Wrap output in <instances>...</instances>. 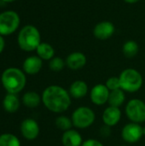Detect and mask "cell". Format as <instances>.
Here are the masks:
<instances>
[{
    "label": "cell",
    "instance_id": "cell-26",
    "mask_svg": "<svg viewBox=\"0 0 145 146\" xmlns=\"http://www.w3.org/2000/svg\"><path fill=\"white\" fill-rule=\"evenodd\" d=\"M99 133L102 138H109L111 135V127L107 125H103L101 127Z\"/></svg>",
    "mask_w": 145,
    "mask_h": 146
},
{
    "label": "cell",
    "instance_id": "cell-23",
    "mask_svg": "<svg viewBox=\"0 0 145 146\" xmlns=\"http://www.w3.org/2000/svg\"><path fill=\"white\" fill-rule=\"evenodd\" d=\"M0 146H21V142L15 135L4 133L0 135Z\"/></svg>",
    "mask_w": 145,
    "mask_h": 146
},
{
    "label": "cell",
    "instance_id": "cell-10",
    "mask_svg": "<svg viewBox=\"0 0 145 146\" xmlns=\"http://www.w3.org/2000/svg\"><path fill=\"white\" fill-rule=\"evenodd\" d=\"M115 32V25L109 21L98 22L93 28V35L99 40H107L110 38Z\"/></svg>",
    "mask_w": 145,
    "mask_h": 146
},
{
    "label": "cell",
    "instance_id": "cell-18",
    "mask_svg": "<svg viewBox=\"0 0 145 146\" xmlns=\"http://www.w3.org/2000/svg\"><path fill=\"white\" fill-rule=\"evenodd\" d=\"M126 101V93L121 88L115 91H111L109 98V106L121 108Z\"/></svg>",
    "mask_w": 145,
    "mask_h": 146
},
{
    "label": "cell",
    "instance_id": "cell-19",
    "mask_svg": "<svg viewBox=\"0 0 145 146\" xmlns=\"http://www.w3.org/2000/svg\"><path fill=\"white\" fill-rule=\"evenodd\" d=\"M38 56L40 57L42 60L50 61L55 56V49L53 46L48 43H42L38 46L37 50Z\"/></svg>",
    "mask_w": 145,
    "mask_h": 146
},
{
    "label": "cell",
    "instance_id": "cell-2",
    "mask_svg": "<svg viewBox=\"0 0 145 146\" xmlns=\"http://www.w3.org/2000/svg\"><path fill=\"white\" fill-rule=\"evenodd\" d=\"M1 81L8 93L16 94L21 92L26 83L25 73L16 68L5 69L1 76Z\"/></svg>",
    "mask_w": 145,
    "mask_h": 146
},
{
    "label": "cell",
    "instance_id": "cell-3",
    "mask_svg": "<svg viewBox=\"0 0 145 146\" xmlns=\"http://www.w3.org/2000/svg\"><path fill=\"white\" fill-rule=\"evenodd\" d=\"M18 44L25 51L36 50L41 44V36L38 28L32 25L25 26L18 34Z\"/></svg>",
    "mask_w": 145,
    "mask_h": 146
},
{
    "label": "cell",
    "instance_id": "cell-30",
    "mask_svg": "<svg viewBox=\"0 0 145 146\" xmlns=\"http://www.w3.org/2000/svg\"><path fill=\"white\" fill-rule=\"evenodd\" d=\"M2 1H3V2H7V3H11V2L15 1V0H2Z\"/></svg>",
    "mask_w": 145,
    "mask_h": 146
},
{
    "label": "cell",
    "instance_id": "cell-29",
    "mask_svg": "<svg viewBox=\"0 0 145 146\" xmlns=\"http://www.w3.org/2000/svg\"><path fill=\"white\" fill-rule=\"evenodd\" d=\"M140 0H124V2H126V3H130V4H133L136 3L138 2H139Z\"/></svg>",
    "mask_w": 145,
    "mask_h": 146
},
{
    "label": "cell",
    "instance_id": "cell-15",
    "mask_svg": "<svg viewBox=\"0 0 145 146\" xmlns=\"http://www.w3.org/2000/svg\"><path fill=\"white\" fill-rule=\"evenodd\" d=\"M89 92L88 85L85 81L78 80L73 81L68 89V92L71 96V98L75 99H80L85 98Z\"/></svg>",
    "mask_w": 145,
    "mask_h": 146
},
{
    "label": "cell",
    "instance_id": "cell-13",
    "mask_svg": "<svg viewBox=\"0 0 145 146\" xmlns=\"http://www.w3.org/2000/svg\"><path fill=\"white\" fill-rule=\"evenodd\" d=\"M66 66L71 70H79L83 68L86 62L87 58L83 52L80 51H74L70 53L66 60Z\"/></svg>",
    "mask_w": 145,
    "mask_h": 146
},
{
    "label": "cell",
    "instance_id": "cell-4",
    "mask_svg": "<svg viewBox=\"0 0 145 146\" xmlns=\"http://www.w3.org/2000/svg\"><path fill=\"white\" fill-rule=\"evenodd\" d=\"M121 88L128 93H135L138 92L144 84V78L139 71L135 68H126L124 69L120 76Z\"/></svg>",
    "mask_w": 145,
    "mask_h": 146
},
{
    "label": "cell",
    "instance_id": "cell-21",
    "mask_svg": "<svg viewBox=\"0 0 145 146\" xmlns=\"http://www.w3.org/2000/svg\"><path fill=\"white\" fill-rule=\"evenodd\" d=\"M139 46L135 40H127L122 46V52L127 58H133L138 53Z\"/></svg>",
    "mask_w": 145,
    "mask_h": 146
},
{
    "label": "cell",
    "instance_id": "cell-16",
    "mask_svg": "<svg viewBox=\"0 0 145 146\" xmlns=\"http://www.w3.org/2000/svg\"><path fill=\"white\" fill-rule=\"evenodd\" d=\"M83 142L81 134L74 129L63 132L62 135V143L63 146H81Z\"/></svg>",
    "mask_w": 145,
    "mask_h": 146
},
{
    "label": "cell",
    "instance_id": "cell-32",
    "mask_svg": "<svg viewBox=\"0 0 145 146\" xmlns=\"http://www.w3.org/2000/svg\"><path fill=\"white\" fill-rule=\"evenodd\" d=\"M1 1H2V0H0V3H1Z\"/></svg>",
    "mask_w": 145,
    "mask_h": 146
},
{
    "label": "cell",
    "instance_id": "cell-7",
    "mask_svg": "<svg viewBox=\"0 0 145 146\" xmlns=\"http://www.w3.org/2000/svg\"><path fill=\"white\" fill-rule=\"evenodd\" d=\"M20 25V16L15 11L9 10L0 14V35L8 36L15 33Z\"/></svg>",
    "mask_w": 145,
    "mask_h": 146
},
{
    "label": "cell",
    "instance_id": "cell-5",
    "mask_svg": "<svg viewBox=\"0 0 145 146\" xmlns=\"http://www.w3.org/2000/svg\"><path fill=\"white\" fill-rule=\"evenodd\" d=\"M71 119L74 127L78 129H86L95 122L96 114L90 107L81 106L73 110Z\"/></svg>",
    "mask_w": 145,
    "mask_h": 146
},
{
    "label": "cell",
    "instance_id": "cell-14",
    "mask_svg": "<svg viewBox=\"0 0 145 146\" xmlns=\"http://www.w3.org/2000/svg\"><path fill=\"white\" fill-rule=\"evenodd\" d=\"M43 67V60L38 56H28L23 62V71L27 74H38Z\"/></svg>",
    "mask_w": 145,
    "mask_h": 146
},
{
    "label": "cell",
    "instance_id": "cell-11",
    "mask_svg": "<svg viewBox=\"0 0 145 146\" xmlns=\"http://www.w3.org/2000/svg\"><path fill=\"white\" fill-rule=\"evenodd\" d=\"M39 126L38 122L32 119L26 118L21 124V132L22 136L27 140H34L39 134Z\"/></svg>",
    "mask_w": 145,
    "mask_h": 146
},
{
    "label": "cell",
    "instance_id": "cell-9",
    "mask_svg": "<svg viewBox=\"0 0 145 146\" xmlns=\"http://www.w3.org/2000/svg\"><path fill=\"white\" fill-rule=\"evenodd\" d=\"M110 91L105 86V84L95 85L90 92V98L93 104L97 106H102L108 103Z\"/></svg>",
    "mask_w": 145,
    "mask_h": 146
},
{
    "label": "cell",
    "instance_id": "cell-31",
    "mask_svg": "<svg viewBox=\"0 0 145 146\" xmlns=\"http://www.w3.org/2000/svg\"><path fill=\"white\" fill-rule=\"evenodd\" d=\"M143 131H144V136H145V127H143Z\"/></svg>",
    "mask_w": 145,
    "mask_h": 146
},
{
    "label": "cell",
    "instance_id": "cell-20",
    "mask_svg": "<svg viewBox=\"0 0 145 146\" xmlns=\"http://www.w3.org/2000/svg\"><path fill=\"white\" fill-rule=\"evenodd\" d=\"M42 102V98L36 92H27L22 97V103L27 108H36Z\"/></svg>",
    "mask_w": 145,
    "mask_h": 146
},
{
    "label": "cell",
    "instance_id": "cell-6",
    "mask_svg": "<svg viewBox=\"0 0 145 146\" xmlns=\"http://www.w3.org/2000/svg\"><path fill=\"white\" fill-rule=\"evenodd\" d=\"M126 115L131 122L144 123L145 122V103L138 98L131 99L126 105Z\"/></svg>",
    "mask_w": 145,
    "mask_h": 146
},
{
    "label": "cell",
    "instance_id": "cell-25",
    "mask_svg": "<svg viewBox=\"0 0 145 146\" xmlns=\"http://www.w3.org/2000/svg\"><path fill=\"white\" fill-rule=\"evenodd\" d=\"M105 86L108 87V89L111 92V91H115L117 89H121V82H120V79L117 76H112L109 77L105 83Z\"/></svg>",
    "mask_w": 145,
    "mask_h": 146
},
{
    "label": "cell",
    "instance_id": "cell-22",
    "mask_svg": "<svg viewBox=\"0 0 145 146\" xmlns=\"http://www.w3.org/2000/svg\"><path fill=\"white\" fill-rule=\"evenodd\" d=\"M55 124H56V127L58 129H60V130H62L63 132L70 130L73 127L71 117H68V116L63 115H59L58 117H56V119L55 121Z\"/></svg>",
    "mask_w": 145,
    "mask_h": 146
},
{
    "label": "cell",
    "instance_id": "cell-24",
    "mask_svg": "<svg viewBox=\"0 0 145 146\" xmlns=\"http://www.w3.org/2000/svg\"><path fill=\"white\" fill-rule=\"evenodd\" d=\"M66 66V62L60 56H54L51 60H50L49 67L50 69L53 72H60Z\"/></svg>",
    "mask_w": 145,
    "mask_h": 146
},
{
    "label": "cell",
    "instance_id": "cell-1",
    "mask_svg": "<svg viewBox=\"0 0 145 146\" xmlns=\"http://www.w3.org/2000/svg\"><path fill=\"white\" fill-rule=\"evenodd\" d=\"M41 98L42 103L45 108L56 114L67 111L72 104V98L68 91L57 85H52L46 87L44 90Z\"/></svg>",
    "mask_w": 145,
    "mask_h": 146
},
{
    "label": "cell",
    "instance_id": "cell-12",
    "mask_svg": "<svg viewBox=\"0 0 145 146\" xmlns=\"http://www.w3.org/2000/svg\"><path fill=\"white\" fill-rule=\"evenodd\" d=\"M121 116L122 113L120 108L109 106L104 110L102 115V120L104 125L113 127L120 122Z\"/></svg>",
    "mask_w": 145,
    "mask_h": 146
},
{
    "label": "cell",
    "instance_id": "cell-28",
    "mask_svg": "<svg viewBox=\"0 0 145 146\" xmlns=\"http://www.w3.org/2000/svg\"><path fill=\"white\" fill-rule=\"evenodd\" d=\"M4 45H5L4 39H3V36L0 35V54L3 52V49H4Z\"/></svg>",
    "mask_w": 145,
    "mask_h": 146
},
{
    "label": "cell",
    "instance_id": "cell-8",
    "mask_svg": "<svg viewBox=\"0 0 145 146\" xmlns=\"http://www.w3.org/2000/svg\"><path fill=\"white\" fill-rule=\"evenodd\" d=\"M144 136L143 127L138 123L130 122L123 127L121 130L122 139L128 144H135L140 141Z\"/></svg>",
    "mask_w": 145,
    "mask_h": 146
},
{
    "label": "cell",
    "instance_id": "cell-17",
    "mask_svg": "<svg viewBox=\"0 0 145 146\" xmlns=\"http://www.w3.org/2000/svg\"><path fill=\"white\" fill-rule=\"evenodd\" d=\"M3 106L9 113L16 112L20 108V100L16 94L8 93L3 100Z\"/></svg>",
    "mask_w": 145,
    "mask_h": 146
},
{
    "label": "cell",
    "instance_id": "cell-27",
    "mask_svg": "<svg viewBox=\"0 0 145 146\" xmlns=\"http://www.w3.org/2000/svg\"><path fill=\"white\" fill-rule=\"evenodd\" d=\"M81 146H104L102 142L95 139H89L83 142Z\"/></svg>",
    "mask_w": 145,
    "mask_h": 146
}]
</instances>
